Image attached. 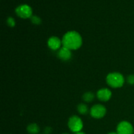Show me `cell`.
<instances>
[{"mask_svg":"<svg viewBox=\"0 0 134 134\" xmlns=\"http://www.w3.org/2000/svg\"><path fill=\"white\" fill-rule=\"evenodd\" d=\"M62 42L63 47H66L71 51L78 49L81 47L82 39L78 32L76 31H70L63 36Z\"/></svg>","mask_w":134,"mask_h":134,"instance_id":"cell-1","label":"cell"},{"mask_svg":"<svg viewBox=\"0 0 134 134\" xmlns=\"http://www.w3.org/2000/svg\"><path fill=\"white\" fill-rule=\"evenodd\" d=\"M106 81L109 86L115 88L122 87L125 82L122 75L118 72H114L107 75Z\"/></svg>","mask_w":134,"mask_h":134,"instance_id":"cell-2","label":"cell"},{"mask_svg":"<svg viewBox=\"0 0 134 134\" xmlns=\"http://www.w3.org/2000/svg\"><path fill=\"white\" fill-rule=\"evenodd\" d=\"M68 127L73 133H78L81 132L83 128V122L81 118L74 115L70 117L68 120Z\"/></svg>","mask_w":134,"mask_h":134,"instance_id":"cell-3","label":"cell"},{"mask_svg":"<svg viewBox=\"0 0 134 134\" xmlns=\"http://www.w3.org/2000/svg\"><path fill=\"white\" fill-rule=\"evenodd\" d=\"M15 12L18 16L24 19L32 16V9L29 5L26 4L19 5L15 9Z\"/></svg>","mask_w":134,"mask_h":134,"instance_id":"cell-4","label":"cell"},{"mask_svg":"<svg viewBox=\"0 0 134 134\" xmlns=\"http://www.w3.org/2000/svg\"><path fill=\"white\" fill-rule=\"evenodd\" d=\"M116 133L118 134H133V127L129 122L122 121L118 124Z\"/></svg>","mask_w":134,"mask_h":134,"instance_id":"cell-5","label":"cell"},{"mask_svg":"<svg viewBox=\"0 0 134 134\" xmlns=\"http://www.w3.org/2000/svg\"><path fill=\"white\" fill-rule=\"evenodd\" d=\"M105 114L106 108L102 105H95L90 109V115L94 119H102L105 115Z\"/></svg>","mask_w":134,"mask_h":134,"instance_id":"cell-6","label":"cell"},{"mask_svg":"<svg viewBox=\"0 0 134 134\" xmlns=\"http://www.w3.org/2000/svg\"><path fill=\"white\" fill-rule=\"evenodd\" d=\"M111 96H112L111 91L108 88H102L98 90L97 92V97L99 100L102 102L109 101L111 99Z\"/></svg>","mask_w":134,"mask_h":134,"instance_id":"cell-7","label":"cell"},{"mask_svg":"<svg viewBox=\"0 0 134 134\" xmlns=\"http://www.w3.org/2000/svg\"><path fill=\"white\" fill-rule=\"evenodd\" d=\"M62 44V41L56 36L51 37L48 40V47L53 51H56V50L59 49L61 47Z\"/></svg>","mask_w":134,"mask_h":134,"instance_id":"cell-8","label":"cell"},{"mask_svg":"<svg viewBox=\"0 0 134 134\" xmlns=\"http://www.w3.org/2000/svg\"><path fill=\"white\" fill-rule=\"evenodd\" d=\"M59 58L61 59L62 60L64 61H68L69 59H71L72 56V53L71 52V50L69 48H66V47H63L61 48L59 51L58 54Z\"/></svg>","mask_w":134,"mask_h":134,"instance_id":"cell-9","label":"cell"},{"mask_svg":"<svg viewBox=\"0 0 134 134\" xmlns=\"http://www.w3.org/2000/svg\"><path fill=\"white\" fill-rule=\"evenodd\" d=\"M27 131L30 134H37L40 131V128L37 124L33 123L27 126Z\"/></svg>","mask_w":134,"mask_h":134,"instance_id":"cell-10","label":"cell"},{"mask_svg":"<svg viewBox=\"0 0 134 134\" xmlns=\"http://www.w3.org/2000/svg\"><path fill=\"white\" fill-rule=\"evenodd\" d=\"M77 111L81 115H86L87 113L88 112V108L87 105L84 103H80L78 106H77Z\"/></svg>","mask_w":134,"mask_h":134,"instance_id":"cell-11","label":"cell"},{"mask_svg":"<svg viewBox=\"0 0 134 134\" xmlns=\"http://www.w3.org/2000/svg\"><path fill=\"white\" fill-rule=\"evenodd\" d=\"M94 97H95V96H94V93L92 92H87L83 94L82 99L86 102H91L94 99Z\"/></svg>","mask_w":134,"mask_h":134,"instance_id":"cell-12","label":"cell"},{"mask_svg":"<svg viewBox=\"0 0 134 134\" xmlns=\"http://www.w3.org/2000/svg\"><path fill=\"white\" fill-rule=\"evenodd\" d=\"M30 18H31V22L34 24L39 25L41 23V19L37 16H32Z\"/></svg>","mask_w":134,"mask_h":134,"instance_id":"cell-13","label":"cell"},{"mask_svg":"<svg viewBox=\"0 0 134 134\" xmlns=\"http://www.w3.org/2000/svg\"><path fill=\"white\" fill-rule=\"evenodd\" d=\"M7 22L8 26H10V27H14L16 24L14 19L13 18H12V17H9L7 18Z\"/></svg>","mask_w":134,"mask_h":134,"instance_id":"cell-14","label":"cell"},{"mask_svg":"<svg viewBox=\"0 0 134 134\" xmlns=\"http://www.w3.org/2000/svg\"><path fill=\"white\" fill-rule=\"evenodd\" d=\"M127 82L130 85H134V75H130L127 77Z\"/></svg>","mask_w":134,"mask_h":134,"instance_id":"cell-15","label":"cell"},{"mask_svg":"<svg viewBox=\"0 0 134 134\" xmlns=\"http://www.w3.org/2000/svg\"><path fill=\"white\" fill-rule=\"evenodd\" d=\"M52 130L51 127H46L44 130V134H51L52 132Z\"/></svg>","mask_w":134,"mask_h":134,"instance_id":"cell-16","label":"cell"},{"mask_svg":"<svg viewBox=\"0 0 134 134\" xmlns=\"http://www.w3.org/2000/svg\"><path fill=\"white\" fill-rule=\"evenodd\" d=\"M75 134H86V133H85L84 132H78V133H75Z\"/></svg>","mask_w":134,"mask_h":134,"instance_id":"cell-17","label":"cell"},{"mask_svg":"<svg viewBox=\"0 0 134 134\" xmlns=\"http://www.w3.org/2000/svg\"><path fill=\"white\" fill-rule=\"evenodd\" d=\"M108 134H118V133H116H116H115V132H111V133H109Z\"/></svg>","mask_w":134,"mask_h":134,"instance_id":"cell-18","label":"cell"},{"mask_svg":"<svg viewBox=\"0 0 134 134\" xmlns=\"http://www.w3.org/2000/svg\"><path fill=\"white\" fill-rule=\"evenodd\" d=\"M62 134H69V133H62Z\"/></svg>","mask_w":134,"mask_h":134,"instance_id":"cell-19","label":"cell"}]
</instances>
